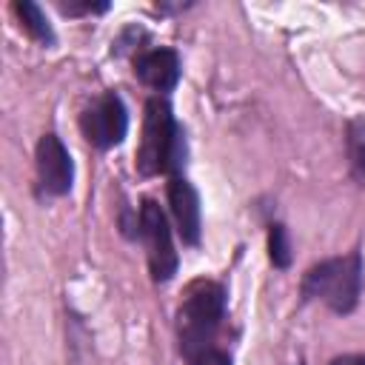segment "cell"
<instances>
[{"label":"cell","mask_w":365,"mask_h":365,"mask_svg":"<svg viewBox=\"0 0 365 365\" xmlns=\"http://www.w3.org/2000/svg\"><path fill=\"white\" fill-rule=\"evenodd\" d=\"M359 291H362V257L356 251L314 265L302 279V294L325 302L336 314L354 311V305L359 302Z\"/></svg>","instance_id":"3"},{"label":"cell","mask_w":365,"mask_h":365,"mask_svg":"<svg viewBox=\"0 0 365 365\" xmlns=\"http://www.w3.org/2000/svg\"><path fill=\"white\" fill-rule=\"evenodd\" d=\"M182 154H185V145H182V134L174 123L171 106L160 97L148 100L145 120H143V140H140V151H137L140 174L151 177V174L174 171V168H180Z\"/></svg>","instance_id":"2"},{"label":"cell","mask_w":365,"mask_h":365,"mask_svg":"<svg viewBox=\"0 0 365 365\" xmlns=\"http://www.w3.org/2000/svg\"><path fill=\"white\" fill-rule=\"evenodd\" d=\"M37 177L48 194H68L71 188L74 165H71L66 145L54 134H46L37 143Z\"/></svg>","instance_id":"6"},{"label":"cell","mask_w":365,"mask_h":365,"mask_svg":"<svg viewBox=\"0 0 365 365\" xmlns=\"http://www.w3.org/2000/svg\"><path fill=\"white\" fill-rule=\"evenodd\" d=\"M331 365H365V356H359V354H348V356L334 359Z\"/></svg>","instance_id":"13"},{"label":"cell","mask_w":365,"mask_h":365,"mask_svg":"<svg viewBox=\"0 0 365 365\" xmlns=\"http://www.w3.org/2000/svg\"><path fill=\"white\" fill-rule=\"evenodd\" d=\"M225 294L211 279H197L185 288V297L177 308V334L180 351L185 359L214 345V334L222 322Z\"/></svg>","instance_id":"1"},{"label":"cell","mask_w":365,"mask_h":365,"mask_svg":"<svg viewBox=\"0 0 365 365\" xmlns=\"http://www.w3.org/2000/svg\"><path fill=\"white\" fill-rule=\"evenodd\" d=\"M168 202H171V214L177 220L180 237L188 245H194L200 240V197H197L194 185L188 180L174 177L168 182Z\"/></svg>","instance_id":"7"},{"label":"cell","mask_w":365,"mask_h":365,"mask_svg":"<svg viewBox=\"0 0 365 365\" xmlns=\"http://www.w3.org/2000/svg\"><path fill=\"white\" fill-rule=\"evenodd\" d=\"M268 248H271V262L277 268H285L291 262V245H288V237H285V228L282 225H271Z\"/></svg>","instance_id":"10"},{"label":"cell","mask_w":365,"mask_h":365,"mask_svg":"<svg viewBox=\"0 0 365 365\" xmlns=\"http://www.w3.org/2000/svg\"><path fill=\"white\" fill-rule=\"evenodd\" d=\"M188 365H231V359H228V354H222L220 348L211 345V348L194 354V356L188 359Z\"/></svg>","instance_id":"11"},{"label":"cell","mask_w":365,"mask_h":365,"mask_svg":"<svg viewBox=\"0 0 365 365\" xmlns=\"http://www.w3.org/2000/svg\"><path fill=\"white\" fill-rule=\"evenodd\" d=\"M134 71L145 86H151L157 91H168L180 80V60L171 48H154V51H145L137 57Z\"/></svg>","instance_id":"8"},{"label":"cell","mask_w":365,"mask_h":365,"mask_svg":"<svg viewBox=\"0 0 365 365\" xmlns=\"http://www.w3.org/2000/svg\"><path fill=\"white\" fill-rule=\"evenodd\" d=\"M83 134L88 143H94L97 148H111L117 143H123L125 128H128V114L125 106L117 94H100L80 117Z\"/></svg>","instance_id":"5"},{"label":"cell","mask_w":365,"mask_h":365,"mask_svg":"<svg viewBox=\"0 0 365 365\" xmlns=\"http://www.w3.org/2000/svg\"><path fill=\"white\" fill-rule=\"evenodd\" d=\"M63 11L68 14H77V11H106L108 3H60Z\"/></svg>","instance_id":"12"},{"label":"cell","mask_w":365,"mask_h":365,"mask_svg":"<svg viewBox=\"0 0 365 365\" xmlns=\"http://www.w3.org/2000/svg\"><path fill=\"white\" fill-rule=\"evenodd\" d=\"M14 11H17V17H20V23H23V29L34 37V40H40V43H51L54 40V34H51V26H48V20H46V14L40 11V6H34V3H14Z\"/></svg>","instance_id":"9"},{"label":"cell","mask_w":365,"mask_h":365,"mask_svg":"<svg viewBox=\"0 0 365 365\" xmlns=\"http://www.w3.org/2000/svg\"><path fill=\"white\" fill-rule=\"evenodd\" d=\"M140 237L145 242L148 268L157 282H165L177 274V251L171 242V228L163 214V208L154 200H143L140 208Z\"/></svg>","instance_id":"4"}]
</instances>
